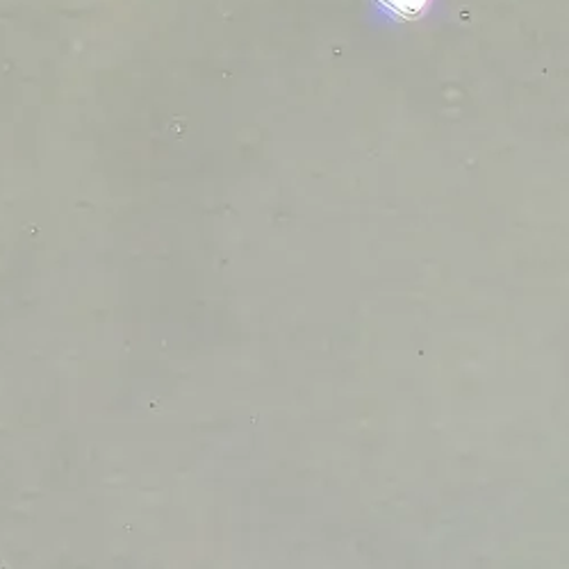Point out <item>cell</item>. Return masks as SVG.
I'll use <instances>...</instances> for the list:
<instances>
[{"label":"cell","mask_w":569,"mask_h":569,"mask_svg":"<svg viewBox=\"0 0 569 569\" xmlns=\"http://www.w3.org/2000/svg\"><path fill=\"white\" fill-rule=\"evenodd\" d=\"M376 6L392 19L410 21L429 10L433 6V0H376Z\"/></svg>","instance_id":"obj_1"}]
</instances>
